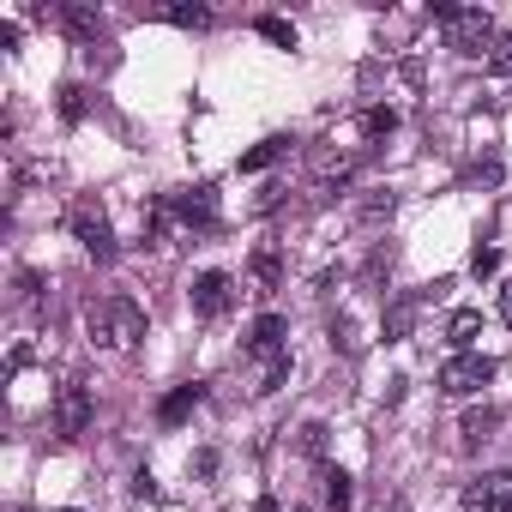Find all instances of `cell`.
<instances>
[{"label": "cell", "mask_w": 512, "mask_h": 512, "mask_svg": "<svg viewBox=\"0 0 512 512\" xmlns=\"http://www.w3.org/2000/svg\"><path fill=\"white\" fill-rule=\"evenodd\" d=\"M320 482H326V500H332V506L344 512V506H350V494H356V488H350V476H344V470H326Z\"/></svg>", "instance_id": "ac0fdd59"}, {"label": "cell", "mask_w": 512, "mask_h": 512, "mask_svg": "<svg viewBox=\"0 0 512 512\" xmlns=\"http://www.w3.org/2000/svg\"><path fill=\"white\" fill-rule=\"evenodd\" d=\"M260 37H272V43H284V49H296V31H290L284 19H260Z\"/></svg>", "instance_id": "603a6c76"}, {"label": "cell", "mask_w": 512, "mask_h": 512, "mask_svg": "<svg viewBox=\"0 0 512 512\" xmlns=\"http://www.w3.org/2000/svg\"><path fill=\"white\" fill-rule=\"evenodd\" d=\"M253 278H260V290H266V296L284 284V266H278V253H272V247H260V253H253Z\"/></svg>", "instance_id": "8fae6325"}, {"label": "cell", "mask_w": 512, "mask_h": 512, "mask_svg": "<svg viewBox=\"0 0 512 512\" xmlns=\"http://www.w3.org/2000/svg\"><path fill=\"white\" fill-rule=\"evenodd\" d=\"M85 428H91V392H85V380H67L61 398H55V434L73 440V434H85Z\"/></svg>", "instance_id": "52a82bcc"}, {"label": "cell", "mask_w": 512, "mask_h": 512, "mask_svg": "<svg viewBox=\"0 0 512 512\" xmlns=\"http://www.w3.org/2000/svg\"><path fill=\"white\" fill-rule=\"evenodd\" d=\"M55 512H73V506H55Z\"/></svg>", "instance_id": "83f0119b"}, {"label": "cell", "mask_w": 512, "mask_h": 512, "mask_svg": "<svg viewBox=\"0 0 512 512\" xmlns=\"http://www.w3.org/2000/svg\"><path fill=\"white\" fill-rule=\"evenodd\" d=\"M476 332H482V314H476V308H458V314L446 320V338H452V344H470Z\"/></svg>", "instance_id": "7c38bea8"}, {"label": "cell", "mask_w": 512, "mask_h": 512, "mask_svg": "<svg viewBox=\"0 0 512 512\" xmlns=\"http://www.w3.org/2000/svg\"><path fill=\"white\" fill-rule=\"evenodd\" d=\"M482 386H494V362L488 356H452L446 368H440V392L446 398H470V392H482Z\"/></svg>", "instance_id": "5b68a950"}, {"label": "cell", "mask_w": 512, "mask_h": 512, "mask_svg": "<svg viewBox=\"0 0 512 512\" xmlns=\"http://www.w3.org/2000/svg\"><path fill=\"white\" fill-rule=\"evenodd\" d=\"M494 266H500V253H494V247H476V260H470V272H476V278H488Z\"/></svg>", "instance_id": "d4e9b609"}, {"label": "cell", "mask_w": 512, "mask_h": 512, "mask_svg": "<svg viewBox=\"0 0 512 512\" xmlns=\"http://www.w3.org/2000/svg\"><path fill=\"white\" fill-rule=\"evenodd\" d=\"M284 380H290V350H284V344H247V386H253V392L266 398V392H278Z\"/></svg>", "instance_id": "277c9868"}, {"label": "cell", "mask_w": 512, "mask_h": 512, "mask_svg": "<svg viewBox=\"0 0 512 512\" xmlns=\"http://www.w3.org/2000/svg\"><path fill=\"white\" fill-rule=\"evenodd\" d=\"M464 512H512V470H482L464 482Z\"/></svg>", "instance_id": "8992f818"}, {"label": "cell", "mask_w": 512, "mask_h": 512, "mask_svg": "<svg viewBox=\"0 0 512 512\" xmlns=\"http://www.w3.org/2000/svg\"><path fill=\"white\" fill-rule=\"evenodd\" d=\"M392 127H398L392 109H368V115H362V133H368V139H380V133H392Z\"/></svg>", "instance_id": "ffe728a7"}, {"label": "cell", "mask_w": 512, "mask_h": 512, "mask_svg": "<svg viewBox=\"0 0 512 512\" xmlns=\"http://www.w3.org/2000/svg\"><path fill=\"white\" fill-rule=\"evenodd\" d=\"M434 19H440L446 49H458V55H488L494 49V19L482 7H434Z\"/></svg>", "instance_id": "7a4b0ae2"}, {"label": "cell", "mask_w": 512, "mask_h": 512, "mask_svg": "<svg viewBox=\"0 0 512 512\" xmlns=\"http://www.w3.org/2000/svg\"><path fill=\"white\" fill-rule=\"evenodd\" d=\"M392 205H398L392 193H368V199H362V223H386V217H392Z\"/></svg>", "instance_id": "d6986e66"}, {"label": "cell", "mask_w": 512, "mask_h": 512, "mask_svg": "<svg viewBox=\"0 0 512 512\" xmlns=\"http://www.w3.org/2000/svg\"><path fill=\"white\" fill-rule=\"evenodd\" d=\"M61 115H67V121H79V115H85V91H79V85H67V91H61Z\"/></svg>", "instance_id": "cb8c5ba5"}, {"label": "cell", "mask_w": 512, "mask_h": 512, "mask_svg": "<svg viewBox=\"0 0 512 512\" xmlns=\"http://www.w3.org/2000/svg\"><path fill=\"white\" fill-rule=\"evenodd\" d=\"M500 320H506V326H512V284H506V290H500Z\"/></svg>", "instance_id": "484cf974"}, {"label": "cell", "mask_w": 512, "mask_h": 512, "mask_svg": "<svg viewBox=\"0 0 512 512\" xmlns=\"http://www.w3.org/2000/svg\"><path fill=\"white\" fill-rule=\"evenodd\" d=\"M302 452H308V458L326 452V422H302Z\"/></svg>", "instance_id": "44dd1931"}, {"label": "cell", "mask_w": 512, "mask_h": 512, "mask_svg": "<svg viewBox=\"0 0 512 512\" xmlns=\"http://www.w3.org/2000/svg\"><path fill=\"white\" fill-rule=\"evenodd\" d=\"M488 67H494V73H512V31H506V37H494V49H488Z\"/></svg>", "instance_id": "7402d4cb"}, {"label": "cell", "mask_w": 512, "mask_h": 512, "mask_svg": "<svg viewBox=\"0 0 512 512\" xmlns=\"http://www.w3.org/2000/svg\"><path fill=\"white\" fill-rule=\"evenodd\" d=\"M229 302H235V278H229V272H205V278L193 284V314H199V320H223Z\"/></svg>", "instance_id": "ba28073f"}, {"label": "cell", "mask_w": 512, "mask_h": 512, "mask_svg": "<svg viewBox=\"0 0 512 512\" xmlns=\"http://www.w3.org/2000/svg\"><path fill=\"white\" fill-rule=\"evenodd\" d=\"M73 235H79V247L91 253V260H115V229H109V217H103L97 199L73 205Z\"/></svg>", "instance_id": "3957f363"}, {"label": "cell", "mask_w": 512, "mask_h": 512, "mask_svg": "<svg viewBox=\"0 0 512 512\" xmlns=\"http://www.w3.org/2000/svg\"><path fill=\"white\" fill-rule=\"evenodd\" d=\"M85 326H91V338L103 344V350H133L139 338H145V314L127 302V296H109V302H91V314H85Z\"/></svg>", "instance_id": "6da1fadb"}, {"label": "cell", "mask_w": 512, "mask_h": 512, "mask_svg": "<svg viewBox=\"0 0 512 512\" xmlns=\"http://www.w3.org/2000/svg\"><path fill=\"white\" fill-rule=\"evenodd\" d=\"M199 398H205L199 386H181V392H169V398H163V422H181V416H187Z\"/></svg>", "instance_id": "e0dca14e"}, {"label": "cell", "mask_w": 512, "mask_h": 512, "mask_svg": "<svg viewBox=\"0 0 512 512\" xmlns=\"http://www.w3.org/2000/svg\"><path fill=\"white\" fill-rule=\"evenodd\" d=\"M410 326H416V296H404V302L386 314V338H410Z\"/></svg>", "instance_id": "2e32d148"}, {"label": "cell", "mask_w": 512, "mask_h": 512, "mask_svg": "<svg viewBox=\"0 0 512 512\" xmlns=\"http://www.w3.org/2000/svg\"><path fill=\"white\" fill-rule=\"evenodd\" d=\"M253 512H284V506H278V500H260V506H253Z\"/></svg>", "instance_id": "4316f807"}, {"label": "cell", "mask_w": 512, "mask_h": 512, "mask_svg": "<svg viewBox=\"0 0 512 512\" xmlns=\"http://www.w3.org/2000/svg\"><path fill=\"white\" fill-rule=\"evenodd\" d=\"M61 25H67V37H79V43H97V37H103V13L85 7V0H67V7H61Z\"/></svg>", "instance_id": "9c48e42d"}, {"label": "cell", "mask_w": 512, "mask_h": 512, "mask_svg": "<svg viewBox=\"0 0 512 512\" xmlns=\"http://www.w3.org/2000/svg\"><path fill=\"white\" fill-rule=\"evenodd\" d=\"M284 151H290V139H260V145L241 157V169H266V163H278Z\"/></svg>", "instance_id": "5bb4252c"}, {"label": "cell", "mask_w": 512, "mask_h": 512, "mask_svg": "<svg viewBox=\"0 0 512 512\" xmlns=\"http://www.w3.org/2000/svg\"><path fill=\"white\" fill-rule=\"evenodd\" d=\"M163 19L181 25V31H205L211 25V7H163Z\"/></svg>", "instance_id": "9a60e30c"}, {"label": "cell", "mask_w": 512, "mask_h": 512, "mask_svg": "<svg viewBox=\"0 0 512 512\" xmlns=\"http://www.w3.org/2000/svg\"><path fill=\"white\" fill-rule=\"evenodd\" d=\"M296 512H308V506H296Z\"/></svg>", "instance_id": "f1b7e54d"}, {"label": "cell", "mask_w": 512, "mask_h": 512, "mask_svg": "<svg viewBox=\"0 0 512 512\" xmlns=\"http://www.w3.org/2000/svg\"><path fill=\"white\" fill-rule=\"evenodd\" d=\"M175 211H181L187 223H205V229L217 223V211H211V187H193L187 199H175Z\"/></svg>", "instance_id": "30bf717a"}, {"label": "cell", "mask_w": 512, "mask_h": 512, "mask_svg": "<svg viewBox=\"0 0 512 512\" xmlns=\"http://www.w3.org/2000/svg\"><path fill=\"white\" fill-rule=\"evenodd\" d=\"M494 422H500V416H494V410H470V416H464V446H470V452H476V446H482V440H488V434H494Z\"/></svg>", "instance_id": "4fadbf2b"}]
</instances>
